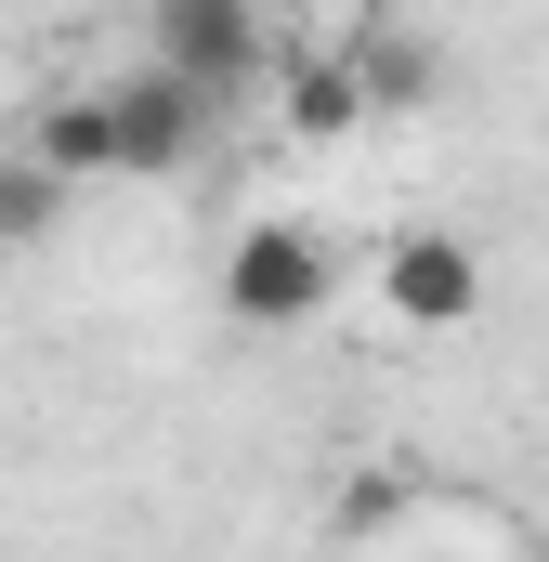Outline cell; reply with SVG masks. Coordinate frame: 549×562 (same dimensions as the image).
Instances as JSON below:
<instances>
[{"instance_id":"5b68a950","label":"cell","mask_w":549,"mask_h":562,"mask_svg":"<svg viewBox=\"0 0 549 562\" xmlns=\"http://www.w3.org/2000/svg\"><path fill=\"white\" fill-rule=\"evenodd\" d=\"M274 132L288 144H354L367 132V79H354L340 40H288L274 53Z\"/></svg>"},{"instance_id":"8992f818","label":"cell","mask_w":549,"mask_h":562,"mask_svg":"<svg viewBox=\"0 0 549 562\" xmlns=\"http://www.w3.org/2000/svg\"><path fill=\"white\" fill-rule=\"evenodd\" d=\"M340 53H354V79H367V119H418V105L445 92V53H432L418 26H354Z\"/></svg>"},{"instance_id":"6da1fadb","label":"cell","mask_w":549,"mask_h":562,"mask_svg":"<svg viewBox=\"0 0 549 562\" xmlns=\"http://www.w3.org/2000/svg\"><path fill=\"white\" fill-rule=\"evenodd\" d=\"M380 314L418 327V340L484 327V249L445 236V223H393V236H380Z\"/></svg>"},{"instance_id":"277c9868","label":"cell","mask_w":549,"mask_h":562,"mask_svg":"<svg viewBox=\"0 0 549 562\" xmlns=\"http://www.w3.org/2000/svg\"><path fill=\"white\" fill-rule=\"evenodd\" d=\"M105 105H119V170H132V183L183 170L197 144L223 132V92H210V79H183V66H157V53H144V66L105 92Z\"/></svg>"},{"instance_id":"3957f363","label":"cell","mask_w":549,"mask_h":562,"mask_svg":"<svg viewBox=\"0 0 549 562\" xmlns=\"http://www.w3.org/2000/svg\"><path fill=\"white\" fill-rule=\"evenodd\" d=\"M144 40H157V66L210 79L223 105H236V92H262L274 53H288V40L262 26V0H157V13H144Z\"/></svg>"},{"instance_id":"7a4b0ae2","label":"cell","mask_w":549,"mask_h":562,"mask_svg":"<svg viewBox=\"0 0 549 562\" xmlns=\"http://www.w3.org/2000/svg\"><path fill=\"white\" fill-rule=\"evenodd\" d=\"M327 288H340V262H327L314 223H249V236L223 249V314H236V327H314Z\"/></svg>"},{"instance_id":"ba28073f","label":"cell","mask_w":549,"mask_h":562,"mask_svg":"<svg viewBox=\"0 0 549 562\" xmlns=\"http://www.w3.org/2000/svg\"><path fill=\"white\" fill-rule=\"evenodd\" d=\"M53 210H66V170H53V157H40V144H26V157H13V170H0V236H13V249H26V236H40V223H53Z\"/></svg>"},{"instance_id":"52a82bcc","label":"cell","mask_w":549,"mask_h":562,"mask_svg":"<svg viewBox=\"0 0 549 562\" xmlns=\"http://www.w3.org/2000/svg\"><path fill=\"white\" fill-rule=\"evenodd\" d=\"M26 144H40L66 183H105V170H119V105H105V92H66V105H40Z\"/></svg>"},{"instance_id":"9c48e42d","label":"cell","mask_w":549,"mask_h":562,"mask_svg":"<svg viewBox=\"0 0 549 562\" xmlns=\"http://www.w3.org/2000/svg\"><path fill=\"white\" fill-rule=\"evenodd\" d=\"M0 249H13V236H0Z\"/></svg>"}]
</instances>
